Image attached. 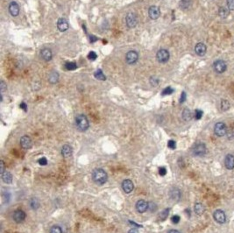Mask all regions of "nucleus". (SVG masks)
<instances>
[{
  "label": "nucleus",
  "mask_w": 234,
  "mask_h": 233,
  "mask_svg": "<svg viewBox=\"0 0 234 233\" xmlns=\"http://www.w3.org/2000/svg\"><path fill=\"white\" fill-rule=\"evenodd\" d=\"M92 179L95 183L98 185H104L107 182L108 175L103 168H96L92 172Z\"/></svg>",
  "instance_id": "1"
},
{
  "label": "nucleus",
  "mask_w": 234,
  "mask_h": 233,
  "mask_svg": "<svg viewBox=\"0 0 234 233\" xmlns=\"http://www.w3.org/2000/svg\"><path fill=\"white\" fill-rule=\"evenodd\" d=\"M76 125H77V129L79 131H85L88 130V128L89 126V123L85 115L81 114L77 116V119H76Z\"/></svg>",
  "instance_id": "2"
},
{
  "label": "nucleus",
  "mask_w": 234,
  "mask_h": 233,
  "mask_svg": "<svg viewBox=\"0 0 234 233\" xmlns=\"http://www.w3.org/2000/svg\"><path fill=\"white\" fill-rule=\"evenodd\" d=\"M137 22H138V19H137V16L134 13H129L126 15V17H125V23H126V26L129 28L135 27L137 25Z\"/></svg>",
  "instance_id": "3"
},
{
  "label": "nucleus",
  "mask_w": 234,
  "mask_h": 233,
  "mask_svg": "<svg viewBox=\"0 0 234 233\" xmlns=\"http://www.w3.org/2000/svg\"><path fill=\"white\" fill-rule=\"evenodd\" d=\"M156 57H157V60L161 62V63H166L167 61L169 60L170 55H169L168 51L166 50V49H160V50L157 52Z\"/></svg>",
  "instance_id": "4"
},
{
  "label": "nucleus",
  "mask_w": 234,
  "mask_h": 233,
  "mask_svg": "<svg viewBox=\"0 0 234 233\" xmlns=\"http://www.w3.org/2000/svg\"><path fill=\"white\" fill-rule=\"evenodd\" d=\"M214 131H215L216 135L218 136V137L226 135V131H227L226 124H224L223 122H219V123L216 124L215 127H214Z\"/></svg>",
  "instance_id": "5"
},
{
  "label": "nucleus",
  "mask_w": 234,
  "mask_h": 233,
  "mask_svg": "<svg viewBox=\"0 0 234 233\" xmlns=\"http://www.w3.org/2000/svg\"><path fill=\"white\" fill-rule=\"evenodd\" d=\"M213 68L214 70L216 71L218 74H221V73H224L226 70L227 68V66H226V61H222V60H219V61H216L214 64H213Z\"/></svg>",
  "instance_id": "6"
},
{
  "label": "nucleus",
  "mask_w": 234,
  "mask_h": 233,
  "mask_svg": "<svg viewBox=\"0 0 234 233\" xmlns=\"http://www.w3.org/2000/svg\"><path fill=\"white\" fill-rule=\"evenodd\" d=\"M193 153L196 156H204L205 153H206V146H205V145L203 144V143L196 144L194 146V148H193Z\"/></svg>",
  "instance_id": "7"
},
{
  "label": "nucleus",
  "mask_w": 234,
  "mask_h": 233,
  "mask_svg": "<svg viewBox=\"0 0 234 233\" xmlns=\"http://www.w3.org/2000/svg\"><path fill=\"white\" fill-rule=\"evenodd\" d=\"M213 217H214L215 221L217 223H218V224H224V223H226V214H225V212L221 210V209H217V210L214 212Z\"/></svg>",
  "instance_id": "8"
},
{
  "label": "nucleus",
  "mask_w": 234,
  "mask_h": 233,
  "mask_svg": "<svg viewBox=\"0 0 234 233\" xmlns=\"http://www.w3.org/2000/svg\"><path fill=\"white\" fill-rule=\"evenodd\" d=\"M139 59V55L136 51H129L125 55V61L128 64H134Z\"/></svg>",
  "instance_id": "9"
},
{
  "label": "nucleus",
  "mask_w": 234,
  "mask_h": 233,
  "mask_svg": "<svg viewBox=\"0 0 234 233\" xmlns=\"http://www.w3.org/2000/svg\"><path fill=\"white\" fill-rule=\"evenodd\" d=\"M20 145H21L22 148L25 149V150H28V149L32 148V146H33V141H32L30 137L25 135L20 139Z\"/></svg>",
  "instance_id": "10"
},
{
  "label": "nucleus",
  "mask_w": 234,
  "mask_h": 233,
  "mask_svg": "<svg viewBox=\"0 0 234 233\" xmlns=\"http://www.w3.org/2000/svg\"><path fill=\"white\" fill-rule=\"evenodd\" d=\"M26 219V213L21 210V209H18L14 212L13 214V220L15 221L18 224H20L22 222H24Z\"/></svg>",
  "instance_id": "11"
},
{
  "label": "nucleus",
  "mask_w": 234,
  "mask_h": 233,
  "mask_svg": "<svg viewBox=\"0 0 234 233\" xmlns=\"http://www.w3.org/2000/svg\"><path fill=\"white\" fill-rule=\"evenodd\" d=\"M148 15L152 19H157L161 15L160 8L158 6H155V5H152L148 10Z\"/></svg>",
  "instance_id": "12"
},
{
  "label": "nucleus",
  "mask_w": 234,
  "mask_h": 233,
  "mask_svg": "<svg viewBox=\"0 0 234 233\" xmlns=\"http://www.w3.org/2000/svg\"><path fill=\"white\" fill-rule=\"evenodd\" d=\"M122 188H123V190L125 191V193H126V194H129V193H131L132 190H133V188H134V184H133V182L131 181V180H125L123 182H122Z\"/></svg>",
  "instance_id": "13"
},
{
  "label": "nucleus",
  "mask_w": 234,
  "mask_h": 233,
  "mask_svg": "<svg viewBox=\"0 0 234 233\" xmlns=\"http://www.w3.org/2000/svg\"><path fill=\"white\" fill-rule=\"evenodd\" d=\"M136 209L140 213H144L148 209V203L145 200H139L136 203Z\"/></svg>",
  "instance_id": "14"
},
{
  "label": "nucleus",
  "mask_w": 234,
  "mask_h": 233,
  "mask_svg": "<svg viewBox=\"0 0 234 233\" xmlns=\"http://www.w3.org/2000/svg\"><path fill=\"white\" fill-rule=\"evenodd\" d=\"M9 12H10L12 16H14V17L18 16L19 13V4L16 2H14V1L11 2L10 4H9Z\"/></svg>",
  "instance_id": "15"
},
{
  "label": "nucleus",
  "mask_w": 234,
  "mask_h": 233,
  "mask_svg": "<svg viewBox=\"0 0 234 233\" xmlns=\"http://www.w3.org/2000/svg\"><path fill=\"white\" fill-rule=\"evenodd\" d=\"M195 51H196V54L197 55L204 56L206 54L207 47H206V46H205L204 43H198V44H196V47H195Z\"/></svg>",
  "instance_id": "16"
},
{
  "label": "nucleus",
  "mask_w": 234,
  "mask_h": 233,
  "mask_svg": "<svg viewBox=\"0 0 234 233\" xmlns=\"http://www.w3.org/2000/svg\"><path fill=\"white\" fill-rule=\"evenodd\" d=\"M225 165L227 169H233L234 168V156L232 154L226 155L225 160Z\"/></svg>",
  "instance_id": "17"
},
{
  "label": "nucleus",
  "mask_w": 234,
  "mask_h": 233,
  "mask_svg": "<svg viewBox=\"0 0 234 233\" xmlns=\"http://www.w3.org/2000/svg\"><path fill=\"white\" fill-rule=\"evenodd\" d=\"M57 28L61 32H65L68 29V23L65 19H60L57 21Z\"/></svg>",
  "instance_id": "18"
},
{
  "label": "nucleus",
  "mask_w": 234,
  "mask_h": 233,
  "mask_svg": "<svg viewBox=\"0 0 234 233\" xmlns=\"http://www.w3.org/2000/svg\"><path fill=\"white\" fill-rule=\"evenodd\" d=\"M40 55H41V57L43 58V60L46 61H51L52 57H53L52 51L49 48H43L41 52H40Z\"/></svg>",
  "instance_id": "19"
},
{
  "label": "nucleus",
  "mask_w": 234,
  "mask_h": 233,
  "mask_svg": "<svg viewBox=\"0 0 234 233\" xmlns=\"http://www.w3.org/2000/svg\"><path fill=\"white\" fill-rule=\"evenodd\" d=\"M72 147H71L70 146H68V145H64L63 146H62V148H61V155L63 157H65V158H68V157H70L72 155Z\"/></svg>",
  "instance_id": "20"
},
{
  "label": "nucleus",
  "mask_w": 234,
  "mask_h": 233,
  "mask_svg": "<svg viewBox=\"0 0 234 233\" xmlns=\"http://www.w3.org/2000/svg\"><path fill=\"white\" fill-rule=\"evenodd\" d=\"M169 196L172 200L174 201H178L181 198V191L179 190L176 188H173L170 191H169Z\"/></svg>",
  "instance_id": "21"
},
{
  "label": "nucleus",
  "mask_w": 234,
  "mask_h": 233,
  "mask_svg": "<svg viewBox=\"0 0 234 233\" xmlns=\"http://www.w3.org/2000/svg\"><path fill=\"white\" fill-rule=\"evenodd\" d=\"M2 180L3 182L7 183V184H11L13 182V175L12 174L8 172V171H5L4 173L2 174Z\"/></svg>",
  "instance_id": "22"
},
{
  "label": "nucleus",
  "mask_w": 234,
  "mask_h": 233,
  "mask_svg": "<svg viewBox=\"0 0 234 233\" xmlns=\"http://www.w3.org/2000/svg\"><path fill=\"white\" fill-rule=\"evenodd\" d=\"M194 209H195V212H196V215H202V214L205 212V206L201 204V203H197V204H195V208H194Z\"/></svg>",
  "instance_id": "23"
},
{
  "label": "nucleus",
  "mask_w": 234,
  "mask_h": 233,
  "mask_svg": "<svg viewBox=\"0 0 234 233\" xmlns=\"http://www.w3.org/2000/svg\"><path fill=\"white\" fill-rule=\"evenodd\" d=\"M218 15L223 19H226L229 15V9L226 7H220L218 10Z\"/></svg>",
  "instance_id": "24"
},
{
  "label": "nucleus",
  "mask_w": 234,
  "mask_h": 233,
  "mask_svg": "<svg viewBox=\"0 0 234 233\" xmlns=\"http://www.w3.org/2000/svg\"><path fill=\"white\" fill-rule=\"evenodd\" d=\"M48 80L51 82L52 84H55L56 83L58 80H59V75L57 72H52L50 75H49V77H48Z\"/></svg>",
  "instance_id": "25"
},
{
  "label": "nucleus",
  "mask_w": 234,
  "mask_h": 233,
  "mask_svg": "<svg viewBox=\"0 0 234 233\" xmlns=\"http://www.w3.org/2000/svg\"><path fill=\"white\" fill-rule=\"evenodd\" d=\"M29 204L31 209H37L40 207V201H39L37 198L33 197L32 199H30Z\"/></svg>",
  "instance_id": "26"
},
{
  "label": "nucleus",
  "mask_w": 234,
  "mask_h": 233,
  "mask_svg": "<svg viewBox=\"0 0 234 233\" xmlns=\"http://www.w3.org/2000/svg\"><path fill=\"white\" fill-rule=\"evenodd\" d=\"M192 117H193V115H192V112L190 110H189V109H185V110H183V118L184 120H186V121H189V120H190L192 119Z\"/></svg>",
  "instance_id": "27"
},
{
  "label": "nucleus",
  "mask_w": 234,
  "mask_h": 233,
  "mask_svg": "<svg viewBox=\"0 0 234 233\" xmlns=\"http://www.w3.org/2000/svg\"><path fill=\"white\" fill-rule=\"evenodd\" d=\"M95 77H96L97 79H99V80H102V81L106 79V77H105V76L104 75V73H103V71L101 70V69H98V70L96 71V73H95Z\"/></svg>",
  "instance_id": "28"
},
{
  "label": "nucleus",
  "mask_w": 234,
  "mask_h": 233,
  "mask_svg": "<svg viewBox=\"0 0 234 233\" xmlns=\"http://www.w3.org/2000/svg\"><path fill=\"white\" fill-rule=\"evenodd\" d=\"M191 1L190 0H181L180 2V6L183 9H187L190 6Z\"/></svg>",
  "instance_id": "29"
},
{
  "label": "nucleus",
  "mask_w": 234,
  "mask_h": 233,
  "mask_svg": "<svg viewBox=\"0 0 234 233\" xmlns=\"http://www.w3.org/2000/svg\"><path fill=\"white\" fill-rule=\"evenodd\" d=\"M220 106H221V109L223 110H227L230 108V103L227 100H222Z\"/></svg>",
  "instance_id": "30"
},
{
  "label": "nucleus",
  "mask_w": 234,
  "mask_h": 233,
  "mask_svg": "<svg viewBox=\"0 0 234 233\" xmlns=\"http://www.w3.org/2000/svg\"><path fill=\"white\" fill-rule=\"evenodd\" d=\"M65 68L68 70H75L77 68V64L75 62H67L65 64Z\"/></svg>",
  "instance_id": "31"
},
{
  "label": "nucleus",
  "mask_w": 234,
  "mask_h": 233,
  "mask_svg": "<svg viewBox=\"0 0 234 233\" xmlns=\"http://www.w3.org/2000/svg\"><path fill=\"white\" fill-rule=\"evenodd\" d=\"M50 233H62L61 228L58 225H54L50 229Z\"/></svg>",
  "instance_id": "32"
},
{
  "label": "nucleus",
  "mask_w": 234,
  "mask_h": 233,
  "mask_svg": "<svg viewBox=\"0 0 234 233\" xmlns=\"http://www.w3.org/2000/svg\"><path fill=\"white\" fill-rule=\"evenodd\" d=\"M168 213H169V209H167L164 211L162 212V214L160 215L161 219H162V220H165L167 217H168Z\"/></svg>",
  "instance_id": "33"
},
{
  "label": "nucleus",
  "mask_w": 234,
  "mask_h": 233,
  "mask_svg": "<svg viewBox=\"0 0 234 233\" xmlns=\"http://www.w3.org/2000/svg\"><path fill=\"white\" fill-rule=\"evenodd\" d=\"M174 92V89L170 88V87H168L166 89H164V90L162 91V95L163 96H166V95H170Z\"/></svg>",
  "instance_id": "34"
},
{
  "label": "nucleus",
  "mask_w": 234,
  "mask_h": 233,
  "mask_svg": "<svg viewBox=\"0 0 234 233\" xmlns=\"http://www.w3.org/2000/svg\"><path fill=\"white\" fill-rule=\"evenodd\" d=\"M168 146L172 150H174L176 147V143H175V140H169L168 142Z\"/></svg>",
  "instance_id": "35"
},
{
  "label": "nucleus",
  "mask_w": 234,
  "mask_h": 233,
  "mask_svg": "<svg viewBox=\"0 0 234 233\" xmlns=\"http://www.w3.org/2000/svg\"><path fill=\"white\" fill-rule=\"evenodd\" d=\"M227 8L229 10H234V0H227Z\"/></svg>",
  "instance_id": "36"
},
{
  "label": "nucleus",
  "mask_w": 234,
  "mask_h": 233,
  "mask_svg": "<svg viewBox=\"0 0 234 233\" xmlns=\"http://www.w3.org/2000/svg\"><path fill=\"white\" fill-rule=\"evenodd\" d=\"M39 164L41 166H45L47 164V160L45 158V157H42V158H40V160L38 161Z\"/></svg>",
  "instance_id": "37"
},
{
  "label": "nucleus",
  "mask_w": 234,
  "mask_h": 233,
  "mask_svg": "<svg viewBox=\"0 0 234 233\" xmlns=\"http://www.w3.org/2000/svg\"><path fill=\"white\" fill-rule=\"evenodd\" d=\"M97 54L95 53V52H90L89 54V55H88V58H89V60H91V61H95V60L97 59Z\"/></svg>",
  "instance_id": "38"
},
{
  "label": "nucleus",
  "mask_w": 234,
  "mask_h": 233,
  "mask_svg": "<svg viewBox=\"0 0 234 233\" xmlns=\"http://www.w3.org/2000/svg\"><path fill=\"white\" fill-rule=\"evenodd\" d=\"M157 209V206H156V204H153V203H148V209H150L151 211H153V210H155Z\"/></svg>",
  "instance_id": "39"
},
{
  "label": "nucleus",
  "mask_w": 234,
  "mask_h": 233,
  "mask_svg": "<svg viewBox=\"0 0 234 233\" xmlns=\"http://www.w3.org/2000/svg\"><path fill=\"white\" fill-rule=\"evenodd\" d=\"M195 117H196V119H200L203 117V111L201 110H196Z\"/></svg>",
  "instance_id": "40"
},
{
  "label": "nucleus",
  "mask_w": 234,
  "mask_h": 233,
  "mask_svg": "<svg viewBox=\"0 0 234 233\" xmlns=\"http://www.w3.org/2000/svg\"><path fill=\"white\" fill-rule=\"evenodd\" d=\"M150 82H151V84L153 85V86H156L158 84V82H159V81L156 77H151V79H150Z\"/></svg>",
  "instance_id": "41"
},
{
  "label": "nucleus",
  "mask_w": 234,
  "mask_h": 233,
  "mask_svg": "<svg viewBox=\"0 0 234 233\" xmlns=\"http://www.w3.org/2000/svg\"><path fill=\"white\" fill-rule=\"evenodd\" d=\"M172 223L173 224H178L179 222H180V216H177V215H175V216H172Z\"/></svg>",
  "instance_id": "42"
},
{
  "label": "nucleus",
  "mask_w": 234,
  "mask_h": 233,
  "mask_svg": "<svg viewBox=\"0 0 234 233\" xmlns=\"http://www.w3.org/2000/svg\"><path fill=\"white\" fill-rule=\"evenodd\" d=\"M159 174H161L162 176H164V175L167 174L166 168H165V167H161V168L159 169Z\"/></svg>",
  "instance_id": "43"
},
{
  "label": "nucleus",
  "mask_w": 234,
  "mask_h": 233,
  "mask_svg": "<svg viewBox=\"0 0 234 233\" xmlns=\"http://www.w3.org/2000/svg\"><path fill=\"white\" fill-rule=\"evenodd\" d=\"M186 99V93L185 92H183L182 93V97H181V99H180V103H183Z\"/></svg>",
  "instance_id": "44"
},
{
  "label": "nucleus",
  "mask_w": 234,
  "mask_h": 233,
  "mask_svg": "<svg viewBox=\"0 0 234 233\" xmlns=\"http://www.w3.org/2000/svg\"><path fill=\"white\" fill-rule=\"evenodd\" d=\"M0 88H1V91H2V93H3L4 90H5V89H6V87H5V84H4V82H1Z\"/></svg>",
  "instance_id": "45"
},
{
  "label": "nucleus",
  "mask_w": 234,
  "mask_h": 233,
  "mask_svg": "<svg viewBox=\"0 0 234 233\" xmlns=\"http://www.w3.org/2000/svg\"><path fill=\"white\" fill-rule=\"evenodd\" d=\"M5 172V169H4V161H1V174H3Z\"/></svg>",
  "instance_id": "46"
},
{
  "label": "nucleus",
  "mask_w": 234,
  "mask_h": 233,
  "mask_svg": "<svg viewBox=\"0 0 234 233\" xmlns=\"http://www.w3.org/2000/svg\"><path fill=\"white\" fill-rule=\"evenodd\" d=\"M26 107H27V105H26L25 103H20V108L23 109L24 110H26V109H27Z\"/></svg>",
  "instance_id": "47"
},
{
  "label": "nucleus",
  "mask_w": 234,
  "mask_h": 233,
  "mask_svg": "<svg viewBox=\"0 0 234 233\" xmlns=\"http://www.w3.org/2000/svg\"><path fill=\"white\" fill-rule=\"evenodd\" d=\"M128 233H139V231H138V230L137 229H131L130 230H129V232Z\"/></svg>",
  "instance_id": "48"
},
{
  "label": "nucleus",
  "mask_w": 234,
  "mask_h": 233,
  "mask_svg": "<svg viewBox=\"0 0 234 233\" xmlns=\"http://www.w3.org/2000/svg\"><path fill=\"white\" fill-rule=\"evenodd\" d=\"M168 233H181V232L178 231V230H169Z\"/></svg>",
  "instance_id": "49"
}]
</instances>
